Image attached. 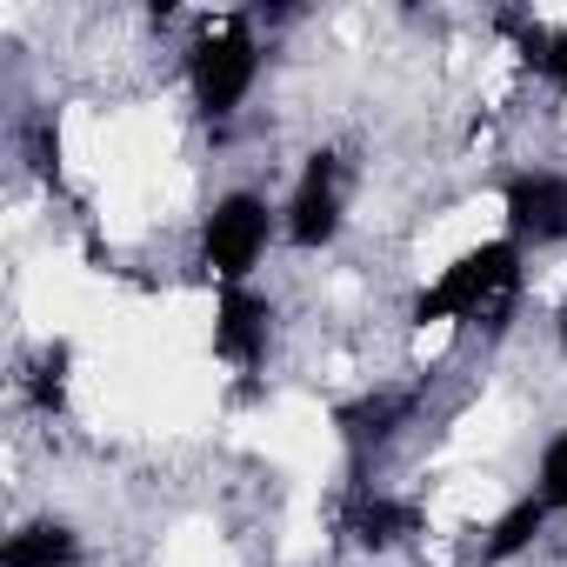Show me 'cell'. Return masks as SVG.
I'll return each mask as SVG.
<instances>
[{"label": "cell", "mask_w": 567, "mask_h": 567, "mask_svg": "<svg viewBox=\"0 0 567 567\" xmlns=\"http://www.w3.org/2000/svg\"><path fill=\"white\" fill-rule=\"evenodd\" d=\"M501 200H507V240L514 247L567 240V181L560 174H514Z\"/></svg>", "instance_id": "5b68a950"}, {"label": "cell", "mask_w": 567, "mask_h": 567, "mask_svg": "<svg viewBox=\"0 0 567 567\" xmlns=\"http://www.w3.org/2000/svg\"><path fill=\"white\" fill-rule=\"evenodd\" d=\"M414 527H421V514H414L408 501H388V494H361V501H354V514H348V534H354L368 554L401 547Z\"/></svg>", "instance_id": "ba28073f"}, {"label": "cell", "mask_w": 567, "mask_h": 567, "mask_svg": "<svg viewBox=\"0 0 567 567\" xmlns=\"http://www.w3.org/2000/svg\"><path fill=\"white\" fill-rule=\"evenodd\" d=\"M267 334H274V308L260 295H247V288H220V301H214V354L227 368H260Z\"/></svg>", "instance_id": "8992f818"}, {"label": "cell", "mask_w": 567, "mask_h": 567, "mask_svg": "<svg viewBox=\"0 0 567 567\" xmlns=\"http://www.w3.org/2000/svg\"><path fill=\"white\" fill-rule=\"evenodd\" d=\"M560 348H567V315H560Z\"/></svg>", "instance_id": "4fadbf2b"}, {"label": "cell", "mask_w": 567, "mask_h": 567, "mask_svg": "<svg viewBox=\"0 0 567 567\" xmlns=\"http://www.w3.org/2000/svg\"><path fill=\"white\" fill-rule=\"evenodd\" d=\"M534 494H540L547 507H567V434H554V441L540 447V474H534Z\"/></svg>", "instance_id": "7c38bea8"}, {"label": "cell", "mask_w": 567, "mask_h": 567, "mask_svg": "<svg viewBox=\"0 0 567 567\" xmlns=\"http://www.w3.org/2000/svg\"><path fill=\"white\" fill-rule=\"evenodd\" d=\"M288 234L295 247H328L341 234V154H308L301 167V187L288 200Z\"/></svg>", "instance_id": "277c9868"}, {"label": "cell", "mask_w": 567, "mask_h": 567, "mask_svg": "<svg viewBox=\"0 0 567 567\" xmlns=\"http://www.w3.org/2000/svg\"><path fill=\"white\" fill-rule=\"evenodd\" d=\"M507 34L520 41V54H527L534 74H547L554 87H567V28L547 34V28H520V21H507Z\"/></svg>", "instance_id": "30bf717a"}, {"label": "cell", "mask_w": 567, "mask_h": 567, "mask_svg": "<svg viewBox=\"0 0 567 567\" xmlns=\"http://www.w3.org/2000/svg\"><path fill=\"white\" fill-rule=\"evenodd\" d=\"M254 74H260V48H254V34H247V21H220V28H207L194 48H187V81H194V107L207 114V121H227L240 101H247V87H254Z\"/></svg>", "instance_id": "7a4b0ae2"}, {"label": "cell", "mask_w": 567, "mask_h": 567, "mask_svg": "<svg viewBox=\"0 0 567 567\" xmlns=\"http://www.w3.org/2000/svg\"><path fill=\"white\" fill-rule=\"evenodd\" d=\"M267 234H274V214L260 194H227L214 200V214L200 220V260L214 267L220 288H240L254 274V260L267 254Z\"/></svg>", "instance_id": "3957f363"}, {"label": "cell", "mask_w": 567, "mask_h": 567, "mask_svg": "<svg viewBox=\"0 0 567 567\" xmlns=\"http://www.w3.org/2000/svg\"><path fill=\"white\" fill-rule=\"evenodd\" d=\"M547 514H554V507H547L540 494L514 501V507H507V514H501V520L487 527V540H481V560H514L520 547H534V534L547 527Z\"/></svg>", "instance_id": "9c48e42d"}, {"label": "cell", "mask_w": 567, "mask_h": 567, "mask_svg": "<svg viewBox=\"0 0 567 567\" xmlns=\"http://www.w3.org/2000/svg\"><path fill=\"white\" fill-rule=\"evenodd\" d=\"M514 280H520V247L514 240H481L467 247L454 267H441L434 288L414 295V321H481V315H501L514 301Z\"/></svg>", "instance_id": "6da1fadb"}, {"label": "cell", "mask_w": 567, "mask_h": 567, "mask_svg": "<svg viewBox=\"0 0 567 567\" xmlns=\"http://www.w3.org/2000/svg\"><path fill=\"white\" fill-rule=\"evenodd\" d=\"M0 567H81V534L68 520H28L8 534Z\"/></svg>", "instance_id": "52a82bcc"}, {"label": "cell", "mask_w": 567, "mask_h": 567, "mask_svg": "<svg viewBox=\"0 0 567 567\" xmlns=\"http://www.w3.org/2000/svg\"><path fill=\"white\" fill-rule=\"evenodd\" d=\"M34 408H48V414L68 408V348L41 354V368H34Z\"/></svg>", "instance_id": "8fae6325"}]
</instances>
